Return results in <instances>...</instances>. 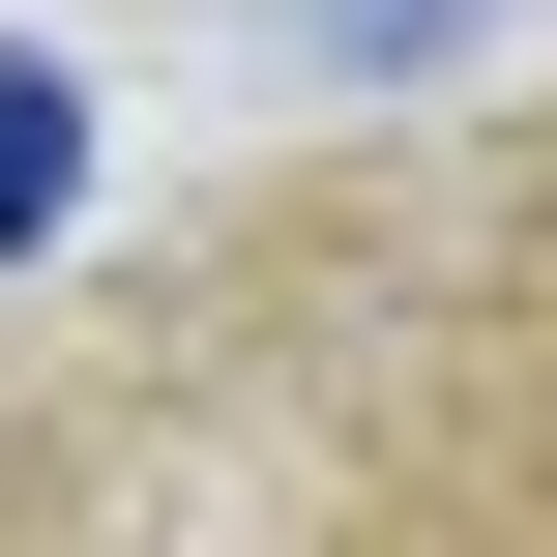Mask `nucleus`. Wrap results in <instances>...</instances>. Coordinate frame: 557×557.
Here are the masks:
<instances>
[{"instance_id":"obj_1","label":"nucleus","mask_w":557,"mask_h":557,"mask_svg":"<svg viewBox=\"0 0 557 557\" xmlns=\"http://www.w3.org/2000/svg\"><path fill=\"white\" fill-rule=\"evenodd\" d=\"M59 206H88V88H59V59H0V235H59Z\"/></svg>"},{"instance_id":"obj_2","label":"nucleus","mask_w":557,"mask_h":557,"mask_svg":"<svg viewBox=\"0 0 557 557\" xmlns=\"http://www.w3.org/2000/svg\"><path fill=\"white\" fill-rule=\"evenodd\" d=\"M294 29H323V59H441L470 0H294Z\"/></svg>"}]
</instances>
